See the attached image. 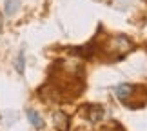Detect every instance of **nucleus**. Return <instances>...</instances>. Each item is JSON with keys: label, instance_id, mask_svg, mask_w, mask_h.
<instances>
[{"label": "nucleus", "instance_id": "nucleus-1", "mask_svg": "<svg viewBox=\"0 0 147 131\" xmlns=\"http://www.w3.org/2000/svg\"><path fill=\"white\" fill-rule=\"evenodd\" d=\"M133 48H134V44L131 42V38H129V37H123V35L115 37V38H111V40H109V49L113 51V53L123 55V53H129Z\"/></svg>", "mask_w": 147, "mask_h": 131}, {"label": "nucleus", "instance_id": "nucleus-2", "mask_svg": "<svg viewBox=\"0 0 147 131\" xmlns=\"http://www.w3.org/2000/svg\"><path fill=\"white\" fill-rule=\"evenodd\" d=\"M84 109H86L84 115H86L87 120L93 122V124H96V122H100L102 118H104V107L98 106V104H89V106L84 107Z\"/></svg>", "mask_w": 147, "mask_h": 131}, {"label": "nucleus", "instance_id": "nucleus-3", "mask_svg": "<svg viewBox=\"0 0 147 131\" xmlns=\"http://www.w3.org/2000/svg\"><path fill=\"white\" fill-rule=\"evenodd\" d=\"M134 91H136V88H134L133 84H127V82H125V84H118V86L115 88V95H116L120 100L125 102V100H129V98L133 96Z\"/></svg>", "mask_w": 147, "mask_h": 131}, {"label": "nucleus", "instance_id": "nucleus-4", "mask_svg": "<svg viewBox=\"0 0 147 131\" xmlns=\"http://www.w3.org/2000/svg\"><path fill=\"white\" fill-rule=\"evenodd\" d=\"M53 124L58 131H69V117L64 111H55L53 113Z\"/></svg>", "mask_w": 147, "mask_h": 131}, {"label": "nucleus", "instance_id": "nucleus-5", "mask_svg": "<svg viewBox=\"0 0 147 131\" xmlns=\"http://www.w3.org/2000/svg\"><path fill=\"white\" fill-rule=\"evenodd\" d=\"M26 115H27V120L33 124V128H36V129H42V128H44V118L38 115V111H35V109H27Z\"/></svg>", "mask_w": 147, "mask_h": 131}, {"label": "nucleus", "instance_id": "nucleus-6", "mask_svg": "<svg viewBox=\"0 0 147 131\" xmlns=\"http://www.w3.org/2000/svg\"><path fill=\"white\" fill-rule=\"evenodd\" d=\"M20 9V0H5L4 2V13L7 16H13Z\"/></svg>", "mask_w": 147, "mask_h": 131}, {"label": "nucleus", "instance_id": "nucleus-7", "mask_svg": "<svg viewBox=\"0 0 147 131\" xmlns=\"http://www.w3.org/2000/svg\"><path fill=\"white\" fill-rule=\"evenodd\" d=\"M24 66H26V56H24V49H20L18 56H16V64H15L18 75H24Z\"/></svg>", "mask_w": 147, "mask_h": 131}, {"label": "nucleus", "instance_id": "nucleus-8", "mask_svg": "<svg viewBox=\"0 0 147 131\" xmlns=\"http://www.w3.org/2000/svg\"><path fill=\"white\" fill-rule=\"evenodd\" d=\"M2 26H4V18H2V15H0V33H2Z\"/></svg>", "mask_w": 147, "mask_h": 131}]
</instances>
